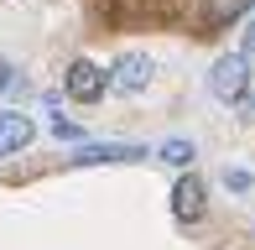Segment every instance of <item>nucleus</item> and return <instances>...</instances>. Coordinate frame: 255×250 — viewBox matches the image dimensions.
<instances>
[{"label": "nucleus", "mask_w": 255, "mask_h": 250, "mask_svg": "<svg viewBox=\"0 0 255 250\" xmlns=\"http://www.w3.org/2000/svg\"><path fill=\"white\" fill-rule=\"evenodd\" d=\"M151 78H156V58L151 52H120V58L104 68V84L120 89V94H141Z\"/></svg>", "instance_id": "7ed1b4c3"}, {"label": "nucleus", "mask_w": 255, "mask_h": 250, "mask_svg": "<svg viewBox=\"0 0 255 250\" xmlns=\"http://www.w3.org/2000/svg\"><path fill=\"white\" fill-rule=\"evenodd\" d=\"M167 198H172V219L177 224H198L208 214V188H203V177H193V172H182Z\"/></svg>", "instance_id": "39448f33"}, {"label": "nucleus", "mask_w": 255, "mask_h": 250, "mask_svg": "<svg viewBox=\"0 0 255 250\" xmlns=\"http://www.w3.org/2000/svg\"><path fill=\"white\" fill-rule=\"evenodd\" d=\"M240 58L255 63V16H250V26H245V42H240Z\"/></svg>", "instance_id": "9d476101"}, {"label": "nucleus", "mask_w": 255, "mask_h": 250, "mask_svg": "<svg viewBox=\"0 0 255 250\" xmlns=\"http://www.w3.org/2000/svg\"><path fill=\"white\" fill-rule=\"evenodd\" d=\"M104 68L94 58H73L68 63V73H63V94L68 99H78V105H94V99H104Z\"/></svg>", "instance_id": "20e7f679"}, {"label": "nucleus", "mask_w": 255, "mask_h": 250, "mask_svg": "<svg viewBox=\"0 0 255 250\" xmlns=\"http://www.w3.org/2000/svg\"><path fill=\"white\" fill-rule=\"evenodd\" d=\"M250 10H255V0H203V16H208V26H229V21L250 16Z\"/></svg>", "instance_id": "0eeeda50"}, {"label": "nucleus", "mask_w": 255, "mask_h": 250, "mask_svg": "<svg viewBox=\"0 0 255 250\" xmlns=\"http://www.w3.org/2000/svg\"><path fill=\"white\" fill-rule=\"evenodd\" d=\"M68 162L73 167H130V162H146V146L141 141H78V151Z\"/></svg>", "instance_id": "f03ea898"}, {"label": "nucleus", "mask_w": 255, "mask_h": 250, "mask_svg": "<svg viewBox=\"0 0 255 250\" xmlns=\"http://www.w3.org/2000/svg\"><path fill=\"white\" fill-rule=\"evenodd\" d=\"M208 94H214L219 105H240V99L250 94V63L240 58V52H224V58L208 68Z\"/></svg>", "instance_id": "f257e3e1"}, {"label": "nucleus", "mask_w": 255, "mask_h": 250, "mask_svg": "<svg viewBox=\"0 0 255 250\" xmlns=\"http://www.w3.org/2000/svg\"><path fill=\"white\" fill-rule=\"evenodd\" d=\"M161 162H167V167H188L193 162V141H182V135H177V141H161Z\"/></svg>", "instance_id": "6e6552de"}, {"label": "nucleus", "mask_w": 255, "mask_h": 250, "mask_svg": "<svg viewBox=\"0 0 255 250\" xmlns=\"http://www.w3.org/2000/svg\"><path fill=\"white\" fill-rule=\"evenodd\" d=\"M250 183H255V177L245 172V167H229V172H224V188L229 193H250Z\"/></svg>", "instance_id": "1a4fd4ad"}, {"label": "nucleus", "mask_w": 255, "mask_h": 250, "mask_svg": "<svg viewBox=\"0 0 255 250\" xmlns=\"http://www.w3.org/2000/svg\"><path fill=\"white\" fill-rule=\"evenodd\" d=\"M37 141V120L21 115V110H0V162L16 151H26V146Z\"/></svg>", "instance_id": "423d86ee"}]
</instances>
